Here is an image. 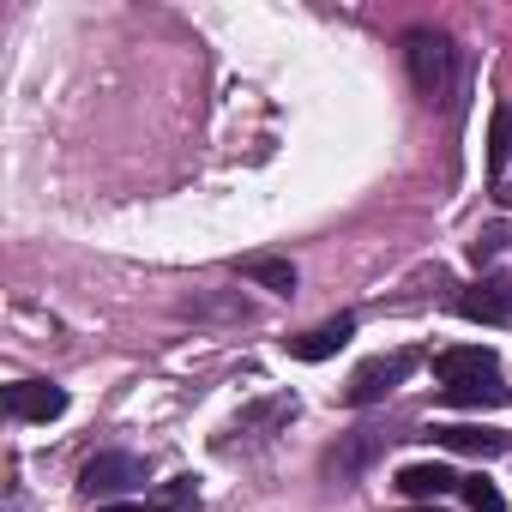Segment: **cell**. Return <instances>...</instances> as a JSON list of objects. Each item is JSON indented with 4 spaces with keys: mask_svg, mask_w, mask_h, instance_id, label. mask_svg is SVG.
Returning a JSON list of instances; mask_svg holds the SVG:
<instances>
[{
    "mask_svg": "<svg viewBox=\"0 0 512 512\" xmlns=\"http://www.w3.org/2000/svg\"><path fill=\"white\" fill-rule=\"evenodd\" d=\"M404 61H410V85L422 103H446L458 85V49L446 31H410L404 37Z\"/></svg>",
    "mask_w": 512,
    "mask_h": 512,
    "instance_id": "cell-1",
    "label": "cell"
},
{
    "mask_svg": "<svg viewBox=\"0 0 512 512\" xmlns=\"http://www.w3.org/2000/svg\"><path fill=\"white\" fill-rule=\"evenodd\" d=\"M410 368H416V350H392V356L362 362V368L350 374V386H344V404H356V410L380 404L392 386H404V380H410Z\"/></svg>",
    "mask_w": 512,
    "mask_h": 512,
    "instance_id": "cell-2",
    "label": "cell"
},
{
    "mask_svg": "<svg viewBox=\"0 0 512 512\" xmlns=\"http://www.w3.org/2000/svg\"><path fill=\"white\" fill-rule=\"evenodd\" d=\"M133 482H145V464L133 452H97L85 470H79V488L91 500H109V494H127Z\"/></svg>",
    "mask_w": 512,
    "mask_h": 512,
    "instance_id": "cell-3",
    "label": "cell"
},
{
    "mask_svg": "<svg viewBox=\"0 0 512 512\" xmlns=\"http://www.w3.org/2000/svg\"><path fill=\"white\" fill-rule=\"evenodd\" d=\"M458 314L482 320V326H512V284L506 278H482V284L458 290Z\"/></svg>",
    "mask_w": 512,
    "mask_h": 512,
    "instance_id": "cell-4",
    "label": "cell"
},
{
    "mask_svg": "<svg viewBox=\"0 0 512 512\" xmlns=\"http://www.w3.org/2000/svg\"><path fill=\"white\" fill-rule=\"evenodd\" d=\"M61 410H67V392L49 386V380H19V386H7V416H19V422H55Z\"/></svg>",
    "mask_w": 512,
    "mask_h": 512,
    "instance_id": "cell-5",
    "label": "cell"
},
{
    "mask_svg": "<svg viewBox=\"0 0 512 512\" xmlns=\"http://www.w3.org/2000/svg\"><path fill=\"white\" fill-rule=\"evenodd\" d=\"M446 452H464V458H500L506 446H512V434H500V428H470V422H452V428H428Z\"/></svg>",
    "mask_w": 512,
    "mask_h": 512,
    "instance_id": "cell-6",
    "label": "cell"
},
{
    "mask_svg": "<svg viewBox=\"0 0 512 512\" xmlns=\"http://www.w3.org/2000/svg\"><path fill=\"white\" fill-rule=\"evenodd\" d=\"M350 338H356V320H350V314H338V320H326V326H314V332L290 338V356H296V362H326V356H338Z\"/></svg>",
    "mask_w": 512,
    "mask_h": 512,
    "instance_id": "cell-7",
    "label": "cell"
},
{
    "mask_svg": "<svg viewBox=\"0 0 512 512\" xmlns=\"http://www.w3.org/2000/svg\"><path fill=\"white\" fill-rule=\"evenodd\" d=\"M434 374H440L446 386H458V380L500 374V362H494V350H482V344H464V350H440V356H434Z\"/></svg>",
    "mask_w": 512,
    "mask_h": 512,
    "instance_id": "cell-8",
    "label": "cell"
},
{
    "mask_svg": "<svg viewBox=\"0 0 512 512\" xmlns=\"http://www.w3.org/2000/svg\"><path fill=\"white\" fill-rule=\"evenodd\" d=\"M398 488H404L410 500H440V494H458L464 476H452L446 464H404V470H398Z\"/></svg>",
    "mask_w": 512,
    "mask_h": 512,
    "instance_id": "cell-9",
    "label": "cell"
},
{
    "mask_svg": "<svg viewBox=\"0 0 512 512\" xmlns=\"http://www.w3.org/2000/svg\"><path fill=\"white\" fill-rule=\"evenodd\" d=\"M241 278L260 284V290H272V296H290V290H296V266L278 260V253H247V260H241Z\"/></svg>",
    "mask_w": 512,
    "mask_h": 512,
    "instance_id": "cell-10",
    "label": "cell"
},
{
    "mask_svg": "<svg viewBox=\"0 0 512 512\" xmlns=\"http://www.w3.org/2000/svg\"><path fill=\"white\" fill-rule=\"evenodd\" d=\"M512 392L500 386V374H482V380H458V386H446V404H458V410H500Z\"/></svg>",
    "mask_w": 512,
    "mask_h": 512,
    "instance_id": "cell-11",
    "label": "cell"
},
{
    "mask_svg": "<svg viewBox=\"0 0 512 512\" xmlns=\"http://www.w3.org/2000/svg\"><path fill=\"white\" fill-rule=\"evenodd\" d=\"M512 163V103H494V121H488V169L500 175Z\"/></svg>",
    "mask_w": 512,
    "mask_h": 512,
    "instance_id": "cell-12",
    "label": "cell"
},
{
    "mask_svg": "<svg viewBox=\"0 0 512 512\" xmlns=\"http://www.w3.org/2000/svg\"><path fill=\"white\" fill-rule=\"evenodd\" d=\"M151 512H199V488H193V476H175V482L157 494Z\"/></svg>",
    "mask_w": 512,
    "mask_h": 512,
    "instance_id": "cell-13",
    "label": "cell"
},
{
    "mask_svg": "<svg viewBox=\"0 0 512 512\" xmlns=\"http://www.w3.org/2000/svg\"><path fill=\"white\" fill-rule=\"evenodd\" d=\"M458 494H464V506H470V512H500V506H506V500H500V488H494L488 476H464V488H458Z\"/></svg>",
    "mask_w": 512,
    "mask_h": 512,
    "instance_id": "cell-14",
    "label": "cell"
},
{
    "mask_svg": "<svg viewBox=\"0 0 512 512\" xmlns=\"http://www.w3.org/2000/svg\"><path fill=\"white\" fill-rule=\"evenodd\" d=\"M374 452H380V434H362V440H350L344 452H332V470H338V476H350V470H356V464H368Z\"/></svg>",
    "mask_w": 512,
    "mask_h": 512,
    "instance_id": "cell-15",
    "label": "cell"
},
{
    "mask_svg": "<svg viewBox=\"0 0 512 512\" xmlns=\"http://www.w3.org/2000/svg\"><path fill=\"white\" fill-rule=\"evenodd\" d=\"M500 247H506V229H500V223H494V229H482V235H476V241H470V260H476V266H482V260H494V253H500Z\"/></svg>",
    "mask_w": 512,
    "mask_h": 512,
    "instance_id": "cell-16",
    "label": "cell"
},
{
    "mask_svg": "<svg viewBox=\"0 0 512 512\" xmlns=\"http://www.w3.org/2000/svg\"><path fill=\"white\" fill-rule=\"evenodd\" d=\"M103 512H145V506H133V500H127V506H103Z\"/></svg>",
    "mask_w": 512,
    "mask_h": 512,
    "instance_id": "cell-17",
    "label": "cell"
},
{
    "mask_svg": "<svg viewBox=\"0 0 512 512\" xmlns=\"http://www.w3.org/2000/svg\"><path fill=\"white\" fill-rule=\"evenodd\" d=\"M416 512H440V506H416Z\"/></svg>",
    "mask_w": 512,
    "mask_h": 512,
    "instance_id": "cell-18",
    "label": "cell"
}]
</instances>
